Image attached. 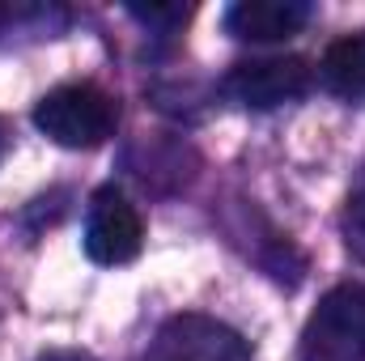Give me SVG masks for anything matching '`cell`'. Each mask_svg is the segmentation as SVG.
<instances>
[{
  "label": "cell",
  "mask_w": 365,
  "mask_h": 361,
  "mask_svg": "<svg viewBox=\"0 0 365 361\" xmlns=\"http://www.w3.org/2000/svg\"><path fill=\"white\" fill-rule=\"evenodd\" d=\"M115 123H119L115 98L86 81L60 86L34 102V128L64 149H98L102 141L115 136Z\"/></svg>",
  "instance_id": "1"
},
{
  "label": "cell",
  "mask_w": 365,
  "mask_h": 361,
  "mask_svg": "<svg viewBox=\"0 0 365 361\" xmlns=\"http://www.w3.org/2000/svg\"><path fill=\"white\" fill-rule=\"evenodd\" d=\"M297 361H365V285H336L306 319Z\"/></svg>",
  "instance_id": "2"
},
{
  "label": "cell",
  "mask_w": 365,
  "mask_h": 361,
  "mask_svg": "<svg viewBox=\"0 0 365 361\" xmlns=\"http://www.w3.org/2000/svg\"><path fill=\"white\" fill-rule=\"evenodd\" d=\"M86 255L102 268H119V264H132L140 255V243H145V221L136 213V204L115 187H98L86 208Z\"/></svg>",
  "instance_id": "3"
},
{
  "label": "cell",
  "mask_w": 365,
  "mask_h": 361,
  "mask_svg": "<svg viewBox=\"0 0 365 361\" xmlns=\"http://www.w3.org/2000/svg\"><path fill=\"white\" fill-rule=\"evenodd\" d=\"M314 73L302 56H268V60H242L225 73L221 90L247 111H272L284 102H297L310 90Z\"/></svg>",
  "instance_id": "4"
},
{
  "label": "cell",
  "mask_w": 365,
  "mask_h": 361,
  "mask_svg": "<svg viewBox=\"0 0 365 361\" xmlns=\"http://www.w3.org/2000/svg\"><path fill=\"white\" fill-rule=\"evenodd\" d=\"M145 361H251V349L221 319L175 315L158 327Z\"/></svg>",
  "instance_id": "5"
},
{
  "label": "cell",
  "mask_w": 365,
  "mask_h": 361,
  "mask_svg": "<svg viewBox=\"0 0 365 361\" xmlns=\"http://www.w3.org/2000/svg\"><path fill=\"white\" fill-rule=\"evenodd\" d=\"M310 21L306 0H238L225 9V30L242 43H280Z\"/></svg>",
  "instance_id": "6"
},
{
  "label": "cell",
  "mask_w": 365,
  "mask_h": 361,
  "mask_svg": "<svg viewBox=\"0 0 365 361\" xmlns=\"http://www.w3.org/2000/svg\"><path fill=\"white\" fill-rule=\"evenodd\" d=\"M319 77H323V86L336 93V98L365 102V30L361 34H349V39H336L323 51Z\"/></svg>",
  "instance_id": "7"
},
{
  "label": "cell",
  "mask_w": 365,
  "mask_h": 361,
  "mask_svg": "<svg viewBox=\"0 0 365 361\" xmlns=\"http://www.w3.org/2000/svg\"><path fill=\"white\" fill-rule=\"evenodd\" d=\"M64 9H51V4H0V34H13V30H34V34H56L64 30Z\"/></svg>",
  "instance_id": "8"
},
{
  "label": "cell",
  "mask_w": 365,
  "mask_h": 361,
  "mask_svg": "<svg viewBox=\"0 0 365 361\" xmlns=\"http://www.w3.org/2000/svg\"><path fill=\"white\" fill-rule=\"evenodd\" d=\"M128 13H132L140 26H149L153 34H175L179 26H187L191 4H128Z\"/></svg>",
  "instance_id": "9"
},
{
  "label": "cell",
  "mask_w": 365,
  "mask_h": 361,
  "mask_svg": "<svg viewBox=\"0 0 365 361\" xmlns=\"http://www.w3.org/2000/svg\"><path fill=\"white\" fill-rule=\"evenodd\" d=\"M344 243H349V251L365 264V183L349 195V208H344Z\"/></svg>",
  "instance_id": "10"
},
{
  "label": "cell",
  "mask_w": 365,
  "mask_h": 361,
  "mask_svg": "<svg viewBox=\"0 0 365 361\" xmlns=\"http://www.w3.org/2000/svg\"><path fill=\"white\" fill-rule=\"evenodd\" d=\"M38 361H93V357H86V353H68V349H60V353H47V357H38Z\"/></svg>",
  "instance_id": "11"
},
{
  "label": "cell",
  "mask_w": 365,
  "mask_h": 361,
  "mask_svg": "<svg viewBox=\"0 0 365 361\" xmlns=\"http://www.w3.org/2000/svg\"><path fill=\"white\" fill-rule=\"evenodd\" d=\"M4 153H9V128H4V119H0V162H4Z\"/></svg>",
  "instance_id": "12"
}]
</instances>
